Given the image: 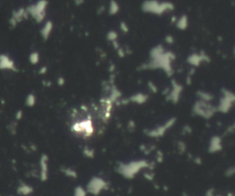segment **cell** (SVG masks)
<instances>
[{"label":"cell","instance_id":"6da1fadb","mask_svg":"<svg viewBox=\"0 0 235 196\" xmlns=\"http://www.w3.org/2000/svg\"><path fill=\"white\" fill-rule=\"evenodd\" d=\"M149 162L145 160L133 161L127 163L119 162L117 165V172L125 179H133L142 169H148Z\"/></svg>","mask_w":235,"mask_h":196},{"label":"cell","instance_id":"7a4b0ae2","mask_svg":"<svg viewBox=\"0 0 235 196\" xmlns=\"http://www.w3.org/2000/svg\"><path fill=\"white\" fill-rule=\"evenodd\" d=\"M174 5L171 2H163L159 3L157 0H147L142 4V10L149 13L161 15L165 13V11L173 10Z\"/></svg>","mask_w":235,"mask_h":196},{"label":"cell","instance_id":"3957f363","mask_svg":"<svg viewBox=\"0 0 235 196\" xmlns=\"http://www.w3.org/2000/svg\"><path fill=\"white\" fill-rule=\"evenodd\" d=\"M192 110L195 115L201 116L203 118H206V119H208L214 116V114L217 111V108L213 106L212 105H210L209 102L199 100L195 103Z\"/></svg>","mask_w":235,"mask_h":196},{"label":"cell","instance_id":"277c9868","mask_svg":"<svg viewBox=\"0 0 235 196\" xmlns=\"http://www.w3.org/2000/svg\"><path fill=\"white\" fill-rule=\"evenodd\" d=\"M108 188V182L105 181L103 178L98 177V176H94L92 177L88 183L86 184V192L87 193H90L92 195H99L103 191L107 190Z\"/></svg>","mask_w":235,"mask_h":196},{"label":"cell","instance_id":"5b68a950","mask_svg":"<svg viewBox=\"0 0 235 196\" xmlns=\"http://www.w3.org/2000/svg\"><path fill=\"white\" fill-rule=\"evenodd\" d=\"M47 1L46 0H40L36 5L30 7L27 9L28 14H30L32 18L36 19V21L41 22L45 17V9L47 7Z\"/></svg>","mask_w":235,"mask_h":196},{"label":"cell","instance_id":"8992f818","mask_svg":"<svg viewBox=\"0 0 235 196\" xmlns=\"http://www.w3.org/2000/svg\"><path fill=\"white\" fill-rule=\"evenodd\" d=\"M175 123H176V118H171L167 120L164 125L146 131V135H148V136L152 137V138H160V137L164 136L165 132L174 126Z\"/></svg>","mask_w":235,"mask_h":196},{"label":"cell","instance_id":"52a82bcc","mask_svg":"<svg viewBox=\"0 0 235 196\" xmlns=\"http://www.w3.org/2000/svg\"><path fill=\"white\" fill-rule=\"evenodd\" d=\"M234 103V95L232 93L229 91H225L222 94L221 99L219 100V105L217 108L221 113H227L229 112L231 108L232 107Z\"/></svg>","mask_w":235,"mask_h":196},{"label":"cell","instance_id":"ba28073f","mask_svg":"<svg viewBox=\"0 0 235 196\" xmlns=\"http://www.w3.org/2000/svg\"><path fill=\"white\" fill-rule=\"evenodd\" d=\"M40 179L42 181H46L49 178V158L43 154L40 158Z\"/></svg>","mask_w":235,"mask_h":196},{"label":"cell","instance_id":"9c48e42d","mask_svg":"<svg viewBox=\"0 0 235 196\" xmlns=\"http://www.w3.org/2000/svg\"><path fill=\"white\" fill-rule=\"evenodd\" d=\"M28 15L27 10L23 9V8H19V10L15 11L13 13V16H12L11 19H10V24L12 26L17 25L18 23H19L21 20H23Z\"/></svg>","mask_w":235,"mask_h":196},{"label":"cell","instance_id":"30bf717a","mask_svg":"<svg viewBox=\"0 0 235 196\" xmlns=\"http://www.w3.org/2000/svg\"><path fill=\"white\" fill-rule=\"evenodd\" d=\"M222 149V144H221V139L219 137L214 136L211 138L209 142V146H208V151L210 153H217L219 151H220Z\"/></svg>","mask_w":235,"mask_h":196},{"label":"cell","instance_id":"8fae6325","mask_svg":"<svg viewBox=\"0 0 235 196\" xmlns=\"http://www.w3.org/2000/svg\"><path fill=\"white\" fill-rule=\"evenodd\" d=\"M0 69L2 70H13L15 63L7 55H0Z\"/></svg>","mask_w":235,"mask_h":196},{"label":"cell","instance_id":"7c38bea8","mask_svg":"<svg viewBox=\"0 0 235 196\" xmlns=\"http://www.w3.org/2000/svg\"><path fill=\"white\" fill-rule=\"evenodd\" d=\"M181 91H182V87L179 86L178 84H175L174 87H173V90L168 94V100L172 103H177L180 98Z\"/></svg>","mask_w":235,"mask_h":196},{"label":"cell","instance_id":"4fadbf2b","mask_svg":"<svg viewBox=\"0 0 235 196\" xmlns=\"http://www.w3.org/2000/svg\"><path fill=\"white\" fill-rule=\"evenodd\" d=\"M33 187L27 184V183L21 182L17 188V193L21 196H29L33 192Z\"/></svg>","mask_w":235,"mask_h":196},{"label":"cell","instance_id":"5bb4252c","mask_svg":"<svg viewBox=\"0 0 235 196\" xmlns=\"http://www.w3.org/2000/svg\"><path fill=\"white\" fill-rule=\"evenodd\" d=\"M61 171H62V173H63L64 176H66L68 178H71V179H76L77 176H78L76 170L75 169L71 168V167H64V168H62Z\"/></svg>","mask_w":235,"mask_h":196},{"label":"cell","instance_id":"9a60e30c","mask_svg":"<svg viewBox=\"0 0 235 196\" xmlns=\"http://www.w3.org/2000/svg\"><path fill=\"white\" fill-rule=\"evenodd\" d=\"M147 99H148V96L146 95V94H134L133 96H131L130 98V102H133V103H135V104H139V105H141V104H143V103H145L146 101H147Z\"/></svg>","mask_w":235,"mask_h":196},{"label":"cell","instance_id":"2e32d148","mask_svg":"<svg viewBox=\"0 0 235 196\" xmlns=\"http://www.w3.org/2000/svg\"><path fill=\"white\" fill-rule=\"evenodd\" d=\"M52 29H53V25H52V23H51L50 21L47 22L45 25H44V27H43V29H42V37H43L44 39L48 38L49 35L51 34Z\"/></svg>","mask_w":235,"mask_h":196},{"label":"cell","instance_id":"e0dca14e","mask_svg":"<svg viewBox=\"0 0 235 196\" xmlns=\"http://www.w3.org/2000/svg\"><path fill=\"white\" fill-rule=\"evenodd\" d=\"M86 195H87V192L82 186H76L73 189V196H86Z\"/></svg>","mask_w":235,"mask_h":196},{"label":"cell","instance_id":"ac0fdd59","mask_svg":"<svg viewBox=\"0 0 235 196\" xmlns=\"http://www.w3.org/2000/svg\"><path fill=\"white\" fill-rule=\"evenodd\" d=\"M119 4L115 1V0H111L110 4H109V14L115 15L119 12Z\"/></svg>","mask_w":235,"mask_h":196},{"label":"cell","instance_id":"d6986e66","mask_svg":"<svg viewBox=\"0 0 235 196\" xmlns=\"http://www.w3.org/2000/svg\"><path fill=\"white\" fill-rule=\"evenodd\" d=\"M188 21L187 16H182V17L178 19L176 25H177V27H178L179 29H185V28L188 27Z\"/></svg>","mask_w":235,"mask_h":196},{"label":"cell","instance_id":"ffe728a7","mask_svg":"<svg viewBox=\"0 0 235 196\" xmlns=\"http://www.w3.org/2000/svg\"><path fill=\"white\" fill-rule=\"evenodd\" d=\"M35 104H36V96L33 94H29L27 96V98H26V105H27V106L31 107V106H34Z\"/></svg>","mask_w":235,"mask_h":196},{"label":"cell","instance_id":"44dd1931","mask_svg":"<svg viewBox=\"0 0 235 196\" xmlns=\"http://www.w3.org/2000/svg\"><path fill=\"white\" fill-rule=\"evenodd\" d=\"M83 154H84L86 158H93L94 156H95V151H94V150L88 148V147H85V148L83 150Z\"/></svg>","mask_w":235,"mask_h":196},{"label":"cell","instance_id":"7402d4cb","mask_svg":"<svg viewBox=\"0 0 235 196\" xmlns=\"http://www.w3.org/2000/svg\"><path fill=\"white\" fill-rule=\"evenodd\" d=\"M39 59H40V56L38 54V52H32L30 56V60L32 64H36L38 63L39 62Z\"/></svg>","mask_w":235,"mask_h":196},{"label":"cell","instance_id":"603a6c76","mask_svg":"<svg viewBox=\"0 0 235 196\" xmlns=\"http://www.w3.org/2000/svg\"><path fill=\"white\" fill-rule=\"evenodd\" d=\"M143 176L146 180L148 181H153V178H154V173L153 172V170L151 169H147V171H145V172L143 173Z\"/></svg>","mask_w":235,"mask_h":196},{"label":"cell","instance_id":"cb8c5ba5","mask_svg":"<svg viewBox=\"0 0 235 196\" xmlns=\"http://www.w3.org/2000/svg\"><path fill=\"white\" fill-rule=\"evenodd\" d=\"M185 149H187V147H185V144L184 142H178V145H177V150L180 153H183L185 151Z\"/></svg>","mask_w":235,"mask_h":196},{"label":"cell","instance_id":"d4e9b609","mask_svg":"<svg viewBox=\"0 0 235 196\" xmlns=\"http://www.w3.org/2000/svg\"><path fill=\"white\" fill-rule=\"evenodd\" d=\"M155 158H156V161L157 162H162L164 161V155L161 151H157L156 152V155H155Z\"/></svg>","mask_w":235,"mask_h":196},{"label":"cell","instance_id":"484cf974","mask_svg":"<svg viewBox=\"0 0 235 196\" xmlns=\"http://www.w3.org/2000/svg\"><path fill=\"white\" fill-rule=\"evenodd\" d=\"M225 174H226V176H228V177H231V176H233V174H234V168L233 167H231L226 172H225Z\"/></svg>","mask_w":235,"mask_h":196},{"label":"cell","instance_id":"4316f807","mask_svg":"<svg viewBox=\"0 0 235 196\" xmlns=\"http://www.w3.org/2000/svg\"><path fill=\"white\" fill-rule=\"evenodd\" d=\"M205 196H215V195H214V189H209V190H208Z\"/></svg>","mask_w":235,"mask_h":196},{"label":"cell","instance_id":"83f0119b","mask_svg":"<svg viewBox=\"0 0 235 196\" xmlns=\"http://www.w3.org/2000/svg\"><path fill=\"white\" fill-rule=\"evenodd\" d=\"M22 116H23L22 111H18L17 114H16V119H18V120L21 119V118H22Z\"/></svg>","mask_w":235,"mask_h":196},{"label":"cell","instance_id":"f1b7e54d","mask_svg":"<svg viewBox=\"0 0 235 196\" xmlns=\"http://www.w3.org/2000/svg\"><path fill=\"white\" fill-rule=\"evenodd\" d=\"M75 1H76L77 4H80V3H82V2H83V0H75Z\"/></svg>","mask_w":235,"mask_h":196},{"label":"cell","instance_id":"f546056e","mask_svg":"<svg viewBox=\"0 0 235 196\" xmlns=\"http://www.w3.org/2000/svg\"><path fill=\"white\" fill-rule=\"evenodd\" d=\"M183 196H190V195H189V194H188L187 192H184V193H183Z\"/></svg>","mask_w":235,"mask_h":196},{"label":"cell","instance_id":"4dcf8cb0","mask_svg":"<svg viewBox=\"0 0 235 196\" xmlns=\"http://www.w3.org/2000/svg\"><path fill=\"white\" fill-rule=\"evenodd\" d=\"M216 196H222V195H216Z\"/></svg>","mask_w":235,"mask_h":196}]
</instances>
